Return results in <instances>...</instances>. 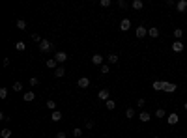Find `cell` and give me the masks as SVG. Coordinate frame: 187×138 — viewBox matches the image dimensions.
I'll return each instance as SVG.
<instances>
[{
	"label": "cell",
	"mask_w": 187,
	"mask_h": 138,
	"mask_svg": "<svg viewBox=\"0 0 187 138\" xmlns=\"http://www.w3.org/2000/svg\"><path fill=\"white\" fill-rule=\"evenodd\" d=\"M66 136H67V134L64 133V131H60V133H56V138H66Z\"/></svg>",
	"instance_id": "cell-36"
},
{
	"label": "cell",
	"mask_w": 187,
	"mask_h": 138,
	"mask_svg": "<svg viewBox=\"0 0 187 138\" xmlns=\"http://www.w3.org/2000/svg\"><path fill=\"white\" fill-rule=\"evenodd\" d=\"M54 60H56L58 63H64V62H67V54L64 52V50H60V52H56V56H54Z\"/></svg>",
	"instance_id": "cell-3"
},
{
	"label": "cell",
	"mask_w": 187,
	"mask_h": 138,
	"mask_svg": "<svg viewBox=\"0 0 187 138\" xmlns=\"http://www.w3.org/2000/svg\"><path fill=\"white\" fill-rule=\"evenodd\" d=\"M8 97V88H0V99Z\"/></svg>",
	"instance_id": "cell-29"
},
{
	"label": "cell",
	"mask_w": 187,
	"mask_h": 138,
	"mask_svg": "<svg viewBox=\"0 0 187 138\" xmlns=\"http://www.w3.org/2000/svg\"><path fill=\"white\" fill-rule=\"evenodd\" d=\"M148 34H150V37H159V28L151 26L150 30H148Z\"/></svg>",
	"instance_id": "cell-16"
},
{
	"label": "cell",
	"mask_w": 187,
	"mask_h": 138,
	"mask_svg": "<svg viewBox=\"0 0 187 138\" xmlns=\"http://www.w3.org/2000/svg\"><path fill=\"white\" fill-rule=\"evenodd\" d=\"M131 28V21L129 19H122V22H120V30L122 32H127Z\"/></svg>",
	"instance_id": "cell-6"
},
{
	"label": "cell",
	"mask_w": 187,
	"mask_h": 138,
	"mask_svg": "<svg viewBox=\"0 0 187 138\" xmlns=\"http://www.w3.org/2000/svg\"><path fill=\"white\" fill-rule=\"evenodd\" d=\"M13 92H22V84H21V82H15V84H13Z\"/></svg>",
	"instance_id": "cell-30"
},
{
	"label": "cell",
	"mask_w": 187,
	"mask_h": 138,
	"mask_svg": "<svg viewBox=\"0 0 187 138\" xmlns=\"http://www.w3.org/2000/svg\"><path fill=\"white\" fill-rule=\"evenodd\" d=\"M109 71H111V67H109L107 63H103V65H101V73H103V75H109Z\"/></svg>",
	"instance_id": "cell-28"
},
{
	"label": "cell",
	"mask_w": 187,
	"mask_h": 138,
	"mask_svg": "<svg viewBox=\"0 0 187 138\" xmlns=\"http://www.w3.org/2000/svg\"><path fill=\"white\" fill-rule=\"evenodd\" d=\"M105 107H107L109 110H114V108H116V103L112 101V99H109V101H105Z\"/></svg>",
	"instance_id": "cell-19"
},
{
	"label": "cell",
	"mask_w": 187,
	"mask_h": 138,
	"mask_svg": "<svg viewBox=\"0 0 187 138\" xmlns=\"http://www.w3.org/2000/svg\"><path fill=\"white\" fill-rule=\"evenodd\" d=\"M142 6H144L142 0H133V2H131V8L133 9H142Z\"/></svg>",
	"instance_id": "cell-14"
},
{
	"label": "cell",
	"mask_w": 187,
	"mask_h": 138,
	"mask_svg": "<svg viewBox=\"0 0 187 138\" xmlns=\"http://www.w3.org/2000/svg\"><path fill=\"white\" fill-rule=\"evenodd\" d=\"M17 28H19V30H24V28H26V21L19 19V21H17Z\"/></svg>",
	"instance_id": "cell-23"
},
{
	"label": "cell",
	"mask_w": 187,
	"mask_h": 138,
	"mask_svg": "<svg viewBox=\"0 0 187 138\" xmlns=\"http://www.w3.org/2000/svg\"><path fill=\"white\" fill-rule=\"evenodd\" d=\"M54 75H56L58 78H60V77H64V75H66V69H64V67H56V73H54Z\"/></svg>",
	"instance_id": "cell-22"
},
{
	"label": "cell",
	"mask_w": 187,
	"mask_h": 138,
	"mask_svg": "<svg viewBox=\"0 0 187 138\" xmlns=\"http://www.w3.org/2000/svg\"><path fill=\"white\" fill-rule=\"evenodd\" d=\"M163 86H165V80H155V82H153V90H157V92H161V90H163Z\"/></svg>",
	"instance_id": "cell-18"
},
{
	"label": "cell",
	"mask_w": 187,
	"mask_h": 138,
	"mask_svg": "<svg viewBox=\"0 0 187 138\" xmlns=\"http://www.w3.org/2000/svg\"><path fill=\"white\" fill-rule=\"evenodd\" d=\"M111 4H112L111 0H101V8H109Z\"/></svg>",
	"instance_id": "cell-34"
},
{
	"label": "cell",
	"mask_w": 187,
	"mask_h": 138,
	"mask_svg": "<svg viewBox=\"0 0 187 138\" xmlns=\"http://www.w3.org/2000/svg\"><path fill=\"white\" fill-rule=\"evenodd\" d=\"M138 120L142 121V123H148V121L151 120V116L148 114V112H140V116H138Z\"/></svg>",
	"instance_id": "cell-12"
},
{
	"label": "cell",
	"mask_w": 187,
	"mask_h": 138,
	"mask_svg": "<svg viewBox=\"0 0 187 138\" xmlns=\"http://www.w3.org/2000/svg\"><path fill=\"white\" fill-rule=\"evenodd\" d=\"M15 49H17V50H24V49H26L24 41H17V43H15Z\"/></svg>",
	"instance_id": "cell-21"
},
{
	"label": "cell",
	"mask_w": 187,
	"mask_h": 138,
	"mask_svg": "<svg viewBox=\"0 0 187 138\" xmlns=\"http://www.w3.org/2000/svg\"><path fill=\"white\" fill-rule=\"evenodd\" d=\"M183 36V30H180V28H176L174 30V37H176V41H180V37Z\"/></svg>",
	"instance_id": "cell-26"
},
{
	"label": "cell",
	"mask_w": 187,
	"mask_h": 138,
	"mask_svg": "<svg viewBox=\"0 0 187 138\" xmlns=\"http://www.w3.org/2000/svg\"><path fill=\"white\" fill-rule=\"evenodd\" d=\"M146 26H142V24H140V26H137V30H135V34H137V37H144L146 36Z\"/></svg>",
	"instance_id": "cell-10"
},
{
	"label": "cell",
	"mask_w": 187,
	"mask_h": 138,
	"mask_svg": "<svg viewBox=\"0 0 187 138\" xmlns=\"http://www.w3.org/2000/svg\"><path fill=\"white\" fill-rule=\"evenodd\" d=\"M51 120H53V121H60V120H62V112H60V110H54L53 114H51Z\"/></svg>",
	"instance_id": "cell-15"
},
{
	"label": "cell",
	"mask_w": 187,
	"mask_h": 138,
	"mask_svg": "<svg viewBox=\"0 0 187 138\" xmlns=\"http://www.w3.org/2000/svg\"><path fill=\"white\" fill-rule=\"evenodd\" d=\"M40 49L43 50V52H47V50L53 49V43H51L49 39H41V41H40Z\"/></svg>",
	"instance_id": "cell-1"
},
{
	"label": "cell",
	"mask_w": 187,
	"mask_h": 138,
	"mask_svg": "<svg viewBox=\"0 0 187 138\" xmlns=\"http://www.w3.org/2000/svg\"><path fill=\"white\" fill-rule=\"evenodd\" d=\"M47 108H51V110L54 112V110H56V103H54L53 99H49V101H47Z\"/></svg>",
	"instance_id": "cell-25"
},
{
	"label": "cell",
	"mask_w": 187,
	"mask_h": 138,
	"mask_svg": "<svg viewBox=\"0 0 187 138\" xmlns=\"http://www.w3.org/2000/svg\"><path fill=\"white\" fill-rule=\"evenodd\" d=\"M32 39H34V41H38V43H40V41H41V39H40V36H38V34H32Z\"/></svg>",
	"instance_id": "cell-38"
},
{
	"label": "cell",
	"mask_w": 187,
	"mask_h": 138,
	"mask_svg": "<svg viewBox=\"0 0 187 138\" xmlns=\"http://www.w3.org/2000/svg\"><path fill=\"white\" fill-rule=\"evenodd\" d=\"M56 63H58V62L53 58V60H47V62H45V65H47V67H51V69H54V67H56Z\"/></svg>",
	"instance_id": "cell-20"
},
{
	"label": "cell",
	"mask_w": 187,
	"mask_h": 138,
	"mask_svg": "<svg viewBox=\"0 0 187 138\" xmlns=\"http://www.w3.org/2000/svg\"><path fill=\"white\" fill-rule=\"evenodd\" d=\"M176 9H178V11H185L187 9V0H180L178 4H176Z\"/></svg>",
	"instance_id": "cell-13"
},
{
	"label": "cell",
	"mask_w": 187,
	"mask_h": 138,
	"mask_svg": "<svg viewBox=\"0 0 187 138\" xmlns=\"http://www.w3.org/2000/svg\"><path fill=\"white\" fill-rule=\"evenodd\" d=\"M92 63L101 67L103 65V56H101V54H94V56H92Z\"/></svg>",
	"instance_id": "cell-8"
},
{
	"label": "cell",
	"mask_w": 187,
	"mask_h": 138,
	"mask_svg": "<svg viewBox=\"0 0 187 138\" xmlns=\"http://www.w3.org/2000/svg\"><path fill=\"white\" fill-rule=\"evenodd\" d=\"M155 116L161 120V118H165V116H167V112L163 110V108H157V110H155Z\"/></svg>",
	"instance_id": "cell-24"
},
{
	"label": "cell",
	"mask_w": 187,
	"mask_h": 138,
	"mask_svg": "<svg viewBox=\"0 0 187 138\" xmlns=\"http://www.w3.org/2000/svg\"><path fill=\"white\" fill-rule=\"evenodd\" d=\"M97 97L101 99V101H109V99H111V92H109V90H99Z\"/></svg>",
	"instance_id": "cell-5"
},
{
	"label": "cell",
	"mask_w": 187,
	"mask_h": 138,
	"mask_svg": "<svg viewBox=\"0 0 187 138\" xmlns=\"http://www.w3.org/2000/svg\"><path fill=\"white\" fill-rule=\"evenodd\" d=\"M183 108H185V112H187V103H185V105H183Z\"/></svg>",
	"instance_id": "cell-39"
},
{
	"label": "cell",
	"mask_w": 187,
	"mask_h": 138,
	"mask_svg": "<svg viewBox=\"0 0 187 138\" xmlns=\"http://www.w3.org/2000/svg\"><path fill=\"white\" fill-rule=\"evenodd\" d=\"M107 62L111 63V65H114V63H118V54H109Z\"/></svg>",
	"instance_id": "cell-17"
},
{
	"label": "cell",
	"mask_w": 187,
	"mask_h": 138,
	"mask_svg": "<svg viewBox=\"0 0 187 138\" xmlns=\"http://www.w3.org/2000/svg\"><path fill=\"white\" fill-rule=\"evenodd\" d=\"M183 47H185V45H183L182 41H174V43H172V50H174V52H182Z\"/></svg>",
	"instance_id": "cell-9"
},
{
	"label": "cell",
	"mask_w": 187,
	"mask_h": 138,
	"mask_svg": "<svg viewBox=\"0 0 187 138\" xmlns=\"http://www.w3.org/2000/svg\"><path fill=\"white\" fill-rule=\"evenodd\" d=\"M176 90H178V86L172 82H165V86H163V92H167V94H174Z\"/></svg>",
	"instance_id": "cell-2"
},
{
	"label": "cell",
	"mask_w": 187,
	"mask_h": 138,
	"mask_svg": "<svg viewBox=\"0 0 187 138\" xmlns=\"http://www.w3.org/2000/svg\"><path fill=\"white\" fill-rule=\"evenodd\" d=\"M77 84H79V88H88V86H90V78H88V77H80Z\"/></svg>",
	"instance_id": "cell-7"
},
{
	"label": "cell",
	"mask_w": 187,
	"mask_h": 138,
	"mask_svg": "<svg viewBox=\"0 0 187 138\" xmlns=\"http://www.w3.org/2000/svg\"><path fill=\"white\" fill-rule=\"evenodd\" d=\"M185 80H187V75H185Z\"/></svg>",
	"instance_id": "cell-41"
},
{
	"label": "cell",
	"mask_w": 187,
	"mask_h": 138,
	"mask_svg": "<svg viewBox=\"0 0 187 138\" xmlns=\"http://www.w3.org/2000/svg\"><path fill=\"white\" fill-rule=\"evenodd\" d=\"M0 136H2V138H9V136H11V131H9V129H2Z\"/></svg>",
	"instance_id": "cell-27"
},
{
	"label": "cell",
	"mask_w": 187,
	"mask_h": 138,
	"mask_svg": "<svg viewBox=\"0 0 187 138\" xmlns=\"http://www.w3.org/2000/svg\"><path fill=\"white\" fill-rule=\"evenodd\" d=\"M125 116H127V118L131 120V118L135 116V110H133V108H127V110H125Z\"/></svg>",
	"instance_id": "cell-31"
},
{
	"label": "cell",
	"mask_w": 187,
	"mask_h": 138,
	"mask_svg": "<svg viewBox=\"0 0 187 138\" xmlns=\"http://www.w3.org/2000/svg\"><path fill=\"white\" fill-rule=\"evenodd\" d=\"M22 99H24V101H34V99H36V94H34V92H24V94H22Z\"/></svg>",
	"instance_id": "cell-11"
},
{
	"label": "cell",
	"mask_w": 187,
	"mask_h": 138,
	"mask_svg": "<svg viewBox=\"0 0 187 138\" xmlns=\"http://www.w3.org/2000/svg\"><path fill=\"white\" fill-rule=\"evenodd\" d=\"M153 138H159V136H153Z\"/></svg>",
	"instance_id": "cell-40"
},
{
	"label": "cell",
	"mask_w": 187,
	"mask_h": 138,
	"mask_svg": "<svg viewBox=\"0 0 187 138\" xmlns=\"http://www.w3.org/2000/svg\"><path fill=\"white\" fill-rule=\"evenodd\" d=\"M38 84H40V80H38L36 77H34V78H30V86H32V88H36Z\"/></svg>",
	"instance_id": "cell-33"
},
{
	"label": "cell",
	"mask_w": 187,
	"mask_h": 138,
	"mask_svg": "<svg viewBox=\"0 0 187 138\" xmlns=\"http://www.w3.org/2000/svg\"><path fill=\"white\" fill-rule=\"evenodd\" d=\"M167 121H169V125H176L180 121V116L176 114V112H172V114H169V118H167Z\"/></svg>",
	"instance_id": "cell-4"
},
{
	"label": "cell",
	"mask_w": 187,
	"mask_h": 138,
	"mask_svg": "<svg viewBox=\"0 0 187 138\" xmlns=\"http://www.w3.org/2000/svg\"><path fill=\"white\" fill-rule=\"evenodd\" d=\"M137 105H138V107H144V105H146V101H144V99H138Z\"/></svg>",
	"instance_id": "cell-37"
},
{
	"label": "cell",
	"mask_w": 187,
	"mask_h": 138,
	"mask_svg": "<svg viewBox=\"0 0 187 138\" xmlns=\"http://www.w3.org/2000/svg\"><path fill=\"white\" fill-rule=\"evenodd\" d=\"M118 6H120V8H127V6H129V4H127L125 0H120V2H118Z\"/></svg>",
	"instance_id": "cell-35"
},
{
	"label": "cell",
	"mask_w": 187,
	"mask_h": 138,
	"mask_svg": "<svg viewBox=\"0 0 187 138\" xmlns=\"http://www.w3.org/2000/svg\"><path fill=\"white\" fill-rule=\"evenodd\" d=\"M73 136H82V129H79V127H77V129H73Z\"/></svg>",
	"instance_id": "cell-32"
}]
</instances>
